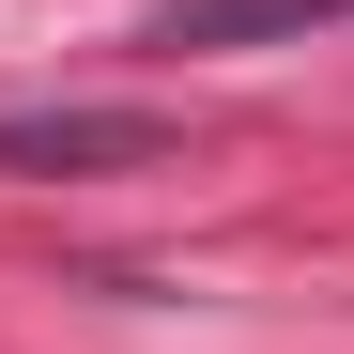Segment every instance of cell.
<instances>
[{
	"instance_id": "1",
	"label": "cell",
	"mask_w": 354,
	"mask_h": 354,
	"mask_svg": "<svg viewBox=\"0 0 354 354\" xmlns=\"http://www.w3.org/2000/svg\"><path fill=\"white\" fill-rule=\"evenodd\" d=\"M169 154L154 108H0V169H139Z\"/></svg>"
},
{
	"instance_id": "2",
	"label": "cell",
	"mask_w": 354,
	"mask_h": 354,
	"mask_svg": "<svg viewBox=\"0 0 354 354\" xmlns=\"http://www.w3.org/2000/svg\"><path fill=\"white\" fill-rule=\"evenodd\" d=\"M324 16H354V0H169L139 46L154 62H201V46H277V31H324Z\"/></svg>"
}]
</instances>
